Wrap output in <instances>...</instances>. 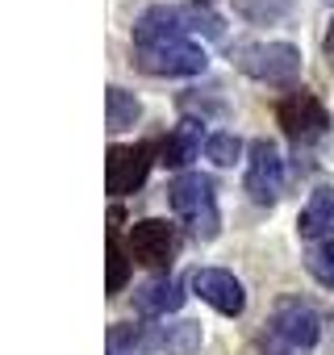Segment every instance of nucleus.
I'll return each mask as SVG.
<instances>
[{"instance_id":"7ed1b4c3","label":"nucleus","mask_w":334,"mask_h":355,"mask_svg":"<svg viewBox=\"0 0 334 355\" xmlns=\"http://www.w3.org/2000/svg\"><path fill=\"white\" fill-rule=\"evenodd\" d=\"M234 67L259 84H292L301 76V51L292 42H243L234 46Z\"/></svg>"},{"instance_id":"1a4fd4ad","label":"nucleus","mask_w":334,"mask_h":355,"mask_svg":"<svg viewBox=\"0 0 334 355\" xmlns=\"http://www.w3.org/2000/svg\"><path fill=\"white\" fill-rule=\"evenodd\" d=\"M134 63L146 76H201L209 67V55L197 42H167V46H138Z\"/></svg>"},{"instance_id":"ddd939ff","label":"nucleus","mask_w":334,"mask_h":355,"mask_svg":"<svg viewBox=\"0 0 334 355\" xmlns=\"http://www.w3.org/2000/svg\"><path fill=\"white\" fill-rule=\"evenodd\" d=\"M297 234L309 243H326L334 234V189H317L305 201V209L297 218Z\"/></svg>"},{"instance_id":"20e7f679","label":"nucleus","mask_w":334,"mask_h":355,"mask_svg":"<svg viewBox=\"0 0 334 355\" xmlns=\"http://www.w3.org/2000/svg\"><path fill=\"white\" fill-rule=\"evenodd\" d=\"M272 338H280L284 347L292 351H309L317 338H322V313L301 301V297H280L272 305V326H267Z\"/></svg>"},{"instance_id":"f3484780","label":"nucleus","mask_w":334,"mask_h":355,"mask_svg":"<svg viewBox=\"0 0 334 355\" xmlns=\"http://www.w3.org/2000/svg\"><path fill=\"white\" fill-rule=\"evenodd\" d=\"M109 222H113V226H109V297H113V293H121V288H125V280H130V263H134V259H130V251H125V247H121V239H117L121 209H113V214H109Z\"/></svg>"},{"instance_id":"f257e3e1","label":"nucleus","mask_w":334,"mask_h":355,"mask_svg":"<svg viewBox=\"0 0 334 355\" xmlns=\"http://www.w3.org/2000/svg\"><path fill=\"white\" fill-rule=\"evenodd\" d=\"M222 17L205 5H155L134 21V51L138 46H167V42H188L193 34L222 38Z\"/></svg>"},{"instance_id":"2eb2a0df","label":"nucleus","mask_w":334,"mask_h":355,"mask_svg":"<svg viewBox=\"0 0 334 355\" xmlns=\"http://www.w3.org/2000/svg\"><path fill=\"white\" fill-rule=\"evenodd\" d=\"M138 117H142V101H138L134 92H125L121 84H109V92H105V130L121 134V130H130Z\"/></svg>"},{"instance_id":"aec40b11","label":"nucleus","mask_w":334,"mask_h":355,"mask_svg":"<svg viewBox=\"0 0 334 355\" xmlns=\"http://www.w3.org/2000/svg\"><path fill=\"white\" fill-rule=\"evenodd\" d=\"M330 5H334V0H330Z\"/></svg>"},{"instance_id":"f8f14e48","label":"nucleus","mask_w":334,"mask_h":355,"mask_svg":"<svg viewBox=\"0 0 334 355\" xmlns=\"http://www.w3.org/2000/svg\"><path fill=\"white\" fill-rule=\"evenodd\" d=\"M201 138H205V121L184 117L172 134L163 138V146H159V163H163V167H184V163H193V159L201 155Z\"/></svg>"},{"instance_id":"6ab92c4d","label":"nucleus","mask_w":334,"mask_h":355,"mask_svg":"<svg viewBox=\"0 0 334 355\" xmlns=\"http://www.w3.org/2000/svg\"><path fill=\"white\" fill-rule=\"evenodd\" d=\"M305 268H309V276H313L317 284L334 288V239H326V243H313V247L305 251Z\"/></svg>"},{"instance_id":"dca6fc26","label":"nucleus","mask_w":334,"mask_h":355,"mask_svg":"<svg viewBox=\"0 0 334 355\" xmlns=\"http://www.w3.org/2000/svg\"><path fill=\"white\" fill-rule=\"evenodd\" d=\"M201 322H176V326H159V351L167 355H193L201 351Z\"/></svg>"},{"instance_id":"4468645a","label":"nucleus","mask_w":334,"mask_h":355,"mask_svg":"<svg viewBox=\"0 0 334 355\" xmlns=\"http://www.w3.org/2000/svg\"><path fill=\"white\" fill-rule=\"evenodd\" d=\"M159 351V326H125L117 322L109 330V355H146Z\"/></svg>"},{"instance_id":"423d86ee","label":"nucleus","mask_w":334,"mask_h":355,"mask_svg":"<svg viewBox=\"0 0 334 355\" xmlns=\"http://www.w3.org/2000/svg\"><path fill=\"white\" fill-rule=\"evenodd\" d=\"M276 121H280V130H284L297 146H309V142H317V138L330 130L326 105H322L313 92H305V88L288 92V96L276 105Z\"/></svg>"},{"instance_id":"39448f33","label":"nucleus","mask_w":334,"mask_h":355,"mask_svg":"<svg viewBox=\"0 0 334 355\" xmlns=\"http://www.w3.org/2000/svg\"><path fill=\"white\" fill-rule=\"evenodd\" d=\"M247 197L255 205H276L284 193V159L276 150L272 138H255L247 150V180H243Z\"/></svg>"},{"instance_id":"6e6552de","label":"nucleus","mask_w":334,"mask_h":355,"mask_svg":"<svg viewBox=\"0 0 334 355\" xmlns=\"http://www.w3.org/2000/svg\"><path fill=\"white\" fill-rule=\"evenodd\" d=\"M155 163V146L150 142H130V146H109L105 155V189L113 197H130L146 184Z\"/></svg>"},{"instance_id":"0eeeda50","label":"nucleus","mask_w":334,"mask_h":355,"mask_svg":"<svg viewBox=\"0 0 334 355\" xmlns=\"http://www.w3.org/2000/svg\"><path fill=\"white\" fill-rule=\"evenodd\" d=\"M180 251V239H176V226L172 222H159V218H142L130 226V259L142 263V268H155L167 276Z\"/></svg>"},{"instance_id":"a211bd4d","label":"nucleus","mask_w":334,"mask_h":355,"mask_svg":"<svg viewBox=\"0 0 334 355\" xmlns=\"http://www.w3.org/2000/svg\"><path fill=\"white\" fill-rule=\"evenodd\" d=\"M205 155H209L218 167H234L238 155H243V138H238L234 130H218V134L205 138Z\"/></svg>"},{"instance_id":"9b49d317","label":"nucleus","mask_w":334,"mask_h":355,"mask_svg":"<svg viewBox=\"0 0 334 355\" xmlns=\"http://www.w3.org/2000/svg\"><path fill=\"white\" fill-rule=\"evenodd\" d=\"M184 301H188V293H184V284L176 276H155L142 288H134V309L142 318H167V313H176Z\"/></svg>"},{"instance_id":"f03ea898","label":"nucleus","mask_w":334,"mask_h":355,"mask_svg":"<svg viewBox=\"0 0 334 355\" xmlns=\"http://www.w3.org/2000/svg\"><path fill=\"white\" fill-rule=\"evenodd\" d=\"M167 201H172L176 218L188 226L193 239H201V243H213L218 239L222 214H218V184H213V175H205V171L176 175L172 189H167Z\"/></svg>"},{"instance_id":"9d476101","label":"nucleus","mask_w":334,"mask_h":355,"mask_svg":"<svg viewBox=\"0 0 334 355\" xmlns=\"http://www.w3.org/2000/svg\"><path fill=\"white\" fill-rule=\"evenodd\" d=\"M193 288H197V297H201L205 305H213V309L226 313V318H238V313L247 309V288H243L238 276L226 272V268H197V272H193Z\"/></svg>"}]
</instances>
